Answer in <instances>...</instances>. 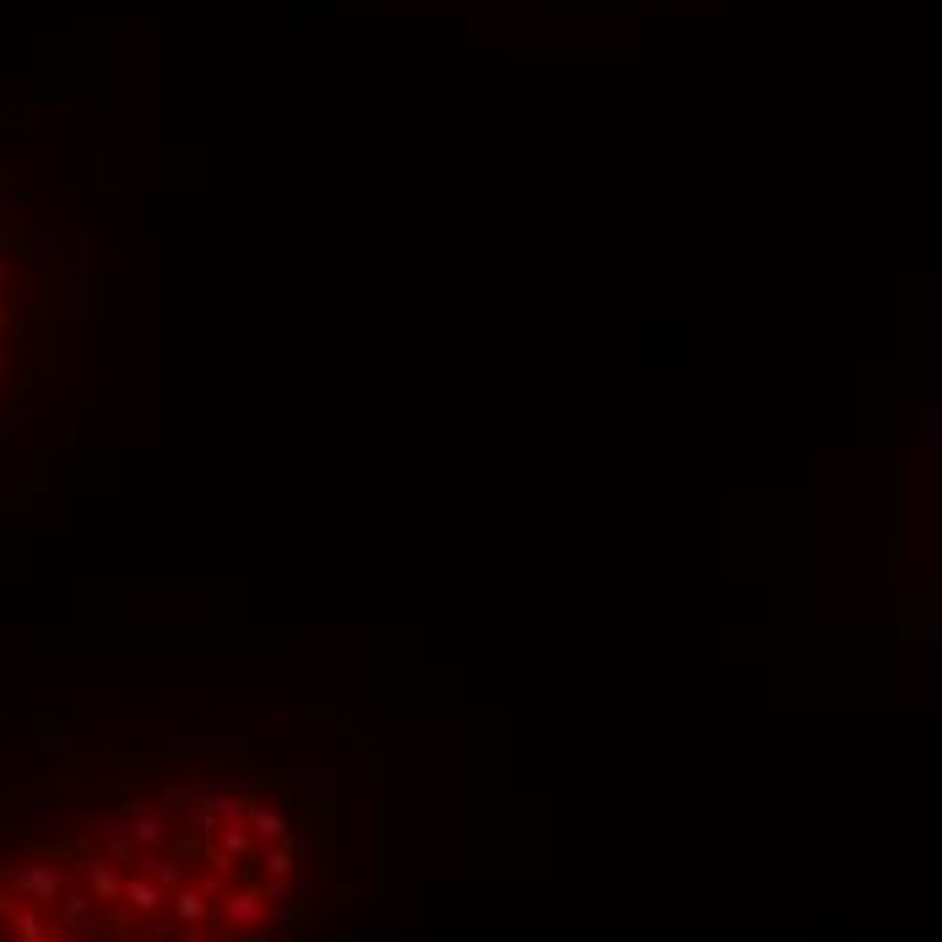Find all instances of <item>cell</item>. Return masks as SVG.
I'll return each mask as SVG.
<instances>
[{"label": "cell", "instance_id": "obj_1", "mask_svg": "<svg viewBox=\"0 0 942 942\" xmlns=\"http://www.w3.org/2000/svg\"><path fill=\"white\" fill-rule=\"evenodd\" d=\"M255 785H162L0 867V942H250L179 916L173 889L212 861V829Z\"/></svg>", "mask_w": 942, "mask_h": 942}, {"label": "cell", "instance_id": "obj_2", "mask_svg": "<svg viewBox=\"0 0 942 942\" xmlns=\"http://www.w3.org/2000/svg\"><path fill=\"white\" fill-rule=\"evenodd\" d=\"M38 352V271L22 239L0 222V428L11 423Z\"/></svg>", "mask_w": 942, "mask_h": 942}]
</instances>
